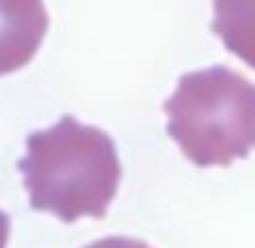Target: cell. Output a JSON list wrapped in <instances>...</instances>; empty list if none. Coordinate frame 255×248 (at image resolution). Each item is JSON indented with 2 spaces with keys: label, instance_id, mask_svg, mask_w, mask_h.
Segmentation results:
<instances>
[{
  "label": "cell",
  "instance_id": "cell-1",
  "mask_svg": "<svg viewBox=\"0 0 255 248\" xmlns=\"http://www.w3.org/2000/svg\"><path fill=\"white\" fill-rule=\"evenodd\" d=\"M18 169L32 210L52 212L66 224L84 217L104 219L122 181L113 138L72 115L27 135Z\"/></svg>",
  "mask_w": 255,
  "mask_h": 248
},
{
  "label": "cell",
  "instance_id": "cell-2",
  "mask_svg": "<svg viewBox=\"0 0 255 248\" xmlns=\"http://www.w3.org/2000/svg\"><path fill=\"white\" fill-rule=\"evenodd\" d=\"M163 109L167 135L199 167H228L255 149V84L228 66L183 75Z\"/></svg>",
  "mask_w": 255,
  "mask_h": 248
},
{
  "label": "cell",
  "instance_id": "cell-3",
  "mask_svg": "<svg viewBox=\"0 0 255 248\" xmlns=\"http://www.w3.org/2000/svg\"><path fill=\"white\" fill-rule=\"evenodd\" d=\"M48 27L43 0H0V77L20 70L36 57Z\"/></svg>",
  "mask_w": 255,
  "mask_h": 248
},
{
  "label": "cell",
  "instance_id": "cell-4",
  "mask_svg": "<svg viewBox=\"0 0 255 248\" xmlns=\"http://www.w3.org/2000/svg\"><path fill=\"white\" fill-rule=\"evenodd\" d=\"M212 34L228 52L255 70V0H215Z\"/></svg>",
  "mask_w": 255,
  "mask_h": 248
},
{
  "label": "cell",
  "instance_id": "cell-5",
  "mask_svg": "<svg viewBox=\"0 0 255 248\" xmlns=\"http://www.w3.org/2000/svg\"><path fill=\"white\" fill-rule=\"evenodd\" d=\"M84 248H151V246L131 237H106V239H97V242L88 244Z\"/></svg>",
  "mask_w": 255,
  "mask_h": 248
},
{
  "label": "cell",
  "instance_id": "cell-6",
  "mask_svg": "<svg viewBox=\"0 0 255 248\" xmlns=\"http://www.w3.org/2000/svg\"><path fill=\"white\" fill-rule=\"evenodd\" d=\"M9 233H11V221L9 215L0 210V248H7V242H9Z\"/></svg>",
  "mask_w": 255,
  "mask_h": 248
}]
</instances>
